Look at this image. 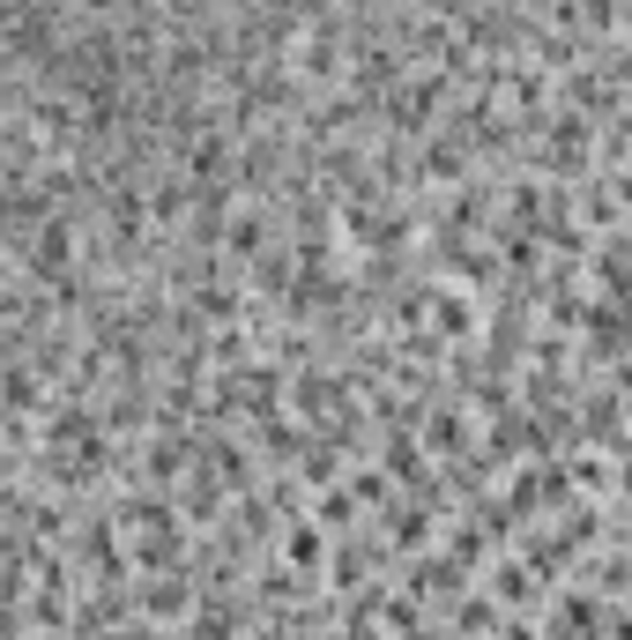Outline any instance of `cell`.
<instances>
[{"label":"cell","instance_id":"cell-1","mask_svg":"<svg viewBox=\"0 0 632 640\" xmlns=\"http://www.w3.org/2000/svg\"><path fill=\"white\" fill-rule=\"evenodd\" d=\"M283 552H291V566H313V552H320V529H313V521H305V529H291V536H283Z\"/></svg>","mask_w":632,"mask_h":640}]
</instances>
